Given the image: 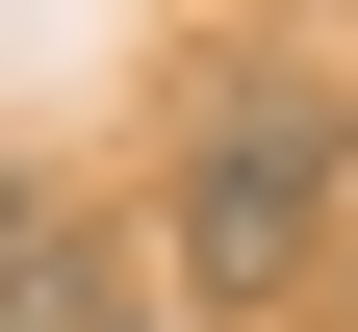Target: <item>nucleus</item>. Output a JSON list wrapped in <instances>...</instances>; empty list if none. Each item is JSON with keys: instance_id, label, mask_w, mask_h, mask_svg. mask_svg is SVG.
Segmentation results:
<instances>
[{"instance_id": "1", "label": "nucleus", "mask_w": 358, "mask_h": 332, "mask_svg": "<svg viewBox=\"0 0 358 332\" xmlns=\"http://www.w3.org/2000/svg\"><path fill=\"white\" fill-rule=\"evenodd\" d=\"M333 179H358V77H307V52L205 77V128H179V179H154V307L179 332H256L333 256Z\"/></svg>"}, {"instance_id": "2", "label": "nucleus", "mask_w": 358, "mask_h": 332, "mask_svg": "<svg viewBox=\"0 0 358 332\" xmlns=\"http://www.w3.org/2000/svg\"><path fill=\"white\" fill-rule=\"evenodd\" d=\"M77 332H179V307H154V281H77Z\"/></svg>"}]
</instances>
